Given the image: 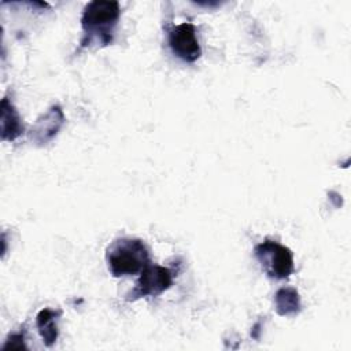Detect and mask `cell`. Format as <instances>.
Listing matches in <instances>:
<instances>
[{"label":"cell","mask_w":351,"mask_h":351,"mask_svg":"<svg viewBox=\"0 0 351 351\" xmlns=\"http://www.w3.org/2000/svg\"><path fill=\"white\" fill-rule=\"evenodd\" d=\"M121 10L118 1L93 0L84 8L81 25L85 38L82 45L103 44L107 45L112 41V32L118 22Z\"/></svg>","instance_id":"6da1fadb"},{"label":"cell","mask_w":351,"mask_h":351,"mask_svg":"<svg viewBox=\"0 0 351 351\" xmlns=\"http://www.w3.org/2000/svg\"><path fill=\"white\" fill-rule=\"evenodd\" d=\"M107 263L114 277L141 273L149 265L148 250L140 239L122 237L107 248Z\"/></svg>","instance_id":"7a4b0ae2"},{"label":"cell","mask_w":351,"mask_h":351,"mask_svg":"<svg viewBox=\"0 0 351 351\" xmlns=\"http://www.w3.org/2000/svg\"><path fill=\"white\" fill-rule=\"evenodd\" d=\"M254 252L269 277L282 280L293 273V255L285 245L267 239L259 243Z\"/></svg>","instance_id":"3957f363"},{"label":"cell","mask_w":351,"mask_h":351,"mask_svg":"<svg viewBox=\"0 0 351 351\" xmlns=\"http://www.w3.org/2000/svg\"><path fill=\"white\" fill-rule=\"evenodd\" d=\"M171 284L173 273L170 269L158 265H148L141 271L137 285L130 292L129 299L134 300L143 296H158L166 289H169Z\"/></svg>","instance_id":"277c9868"},{"label":"cell","mask_w":351,"mask_h":351,"mask_svg":"<svg viewBox=\"0 0 351 351\" xmlns=\"http://www.w3.org/2000/svg\"><path fill=\"white\" fill-rule=\"evenodd\" d=\"M169 44L176 56L184 62L193 63L202 55L195 26L189 22L174 26L169 33Z\"/></svg>","instance_id":"5b68a950"},{"label":"cell","mask_w":351,"mask_h":351,"mask_svg":"<svg viewBox=\"0 0 351 351\" xmlns=\"http://www.w3.org/2000/svg\"><path fill=\"white\" fill-rule=\"evenodd\" d=\"M60 315V311L51 308H44L37 314V328L43 341L47 346H52L58 339V326L56 318Z\"/></svg>","instance_id":"8992f818"},{"label":"cell","mask_w":351,"mask_h":351,"mask_svg":"<svg viewBox=\"0 0 351 351\" xmlns=\"http://www.w3.org/2000/svg\"><path fill=\"white\" fill-rule=\"evenodd\" d=\"M1 110H3V115H1V128H3L1 134H3V138L4 140H14L23 132V128L21 126L19 115L15 111V108L7 101V99L3 100Z\"/></svg>","instance_id":"52a82bcc"},{"label":"cell","mask_w":351,"mask_h":351,"mask_svg":"<svg viewBox=\"0 0 351 351\" xmlns=\"http://www.w3.org/2000/svg\"><path fill=\"white\" fill-rule=\"evenodd\" d=\"M276 310L280 315H292L300 310L299 293L293 288H281L274 298Z\"/></svg>","instance_id":"ba28073f"}]
</instances>
